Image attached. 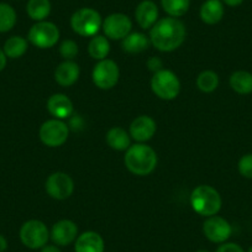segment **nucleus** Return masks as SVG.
Wrapping results in <instances>:
<instances>
[{
    "mask_svg": "<svg viewBox=\"0 0 252 252\" xmlns=\"http://www.w3.org/2000/svg\"><path fill=\"white\" fill-rule=\"evenodd\" d=\"M187 30L178 18H163L150 29V41L156 50L172 52L183 45Z\"/></svg>",
    "mask_w": 252,
    "mask_h": 252,
    "instance_id": "1",
    "label": "nucleus"
},
{
    "mask_svg": "<svg viewBox=\"0 0 252 252\" xmlns=\"http://www.w3.org/2000/svg\"><path fill=\"white\" fill-rule=\"evenodd\" d=\"M124 162L126 168L132 174L149 176L156 169L158 158L156 151L151 146L137 142L126 150Z\"/></svg>",
    "mask_w": 252,
    "mask_h": 252,
    "instance_id": "2",
    "label": "nucleus"
},
{
    "mask_svg": "<svg viewBox=\"0 0 252 252\" xmlns=\"http://www.w3.org/2000/svg\"><path fill=\"white\" fill-rule=\"evenodd\" d=\"M190 205L200 217L209 218L218 215L222 205V199L217 189L208 184H202L193 189L190 194Z\"/></svg>",
    "mask_w": 252,
    "mask_h": 252,
    "instance_id": "3",
    "label": "nucleus"
},
{
    "mask_svg": "<svg viewBox=\"0 0 252 252\" xmlns=\"http://www.w3.org/2000/svg\"><path fill=\"white\" fill-rule=\"evenodd\" d=\"M103 26L100 14L92 8H82L71 18V28L77 35L83 37H93Z\"/></svg>",
    "mask_w": 252,
    "mask_h": 252,
    "instance_id": "4",
    "label": "nucleus"
},
{
    "mask_svg": "<svg viewBox=\"0 0 252 252\" xmlns=\"http://www.w3.org/2000/svg\"><path fill=\"white\" fill-rule=\"evenodd\" d=\"M19 236L25 247L30 250H41L50 240V230L41 220L31 219L21 225Z\"/></svg>",
    "mask_w": 252,
    "mask_h": 252,
    "instance_id": "5",
    "label": "nucleus"
},
{
    "mask_svg": "<svg viewBox=\"0 0 252 252\" xmlns=\"http://www.w3.org/2000/svg\"><path fill=\"white\" fill-rule=\"evenodd\" d=\"M151 89L162 100H173L181 92V81L169 69H161L152 76Z\"/></svg>",
    "mask_w": 252,
    "mask_h": 252,
    "instance_id": "6",
    "label": "nucleus"
},
{
    "mask_svg": "<svg viewBox=\"0 0 252 252\" xmlns=\"http://www.w3.org/2000/svg\"><path fill=\"white\" fill-rule=\"evenodd\" d=\"M28 40L41 50L51 48L60 40V29L51 21H37L35 25L31 26Z\"/></svg>",
    "mask_w": 252,
    "mask_h": 252,
    "instance_id": "7",
    "label": "nucleus"
},
{
    "mask_svg": "<svg viewBox=\"0 0 252 252\" xmlns=\"http://www.w3.org/2000/svg\"><path fill=\"white\" fill-rule=\"evenodd\" d=\"M40 140L47 147H60L68 140L69 129L64 121L60 119H51L41 125Z\"/></svg>",
    "mask_w": 252,
    "mask_h": 252,
    "instance_id": "8",
    "label": "nucleus"
},
{
    "mask_svg": "<svg viewBox=\"0 0 252 252\" xmlns=\"http://www.w3.org/2000/svg\"><path fill=\"white\" fill-rule=\"evenodd\" d=\"M120 78V69L118 63L113 60H101L94 66L92 72L93 83L103 91H109L118 84Z\"/></svg>",
    "mask_w": 252,
    "mask_h": 252,
    "instance_id": "9",
    "label": "nucleus"
},
{
    "mask_svg": "<svg viewBox=\"0 0 252 252\" xmlns=\"http://www.w3.org/2000/svg\"><path fill=\"white\" fill-rule=\"evenodd\" d=\"M46 192L56 200L68 199L74 190V182L69 174L64 172H55L46 179Z\"/></svg>",
    "mask_w": 252,
    "mask_h": 252,
    "instance_id": "10",
    "label": "nucleus"
},
{
    "mask_svg": "<svg viewBox=\"0 0 252 252\" xmlns=\"http://www.w3.org/2000/svg\"><path fill=\"white\" fill-rule=\"evenodd\" d=\"M203 234L213 244H224L230 239L232 227L225 218L214 215L207 218L203 224Z\"/></svg>",
    "mask_w": 252,
    "mask_h": 252,
    "instance_id": "11",
    "label": "nucleus"
},
{
    "mask_svg": "<svg viewBox=\"0 0 252 252\" xmlns=\"http://www.w3.org/2000/svg\"><path fill=\"white\" fill-rule=\"evenodd\" d=\"M103 31L110 40H124L132 30V21L125 14L114 13L103 21Z\"/></svg>",
    "mask_w": 252,
    "mask_h": 252,
    "instance_id": "12",
    "label": "nucleus"
},
{
    "mask_svg": "<svg viewBox=\"0 0 252 252\" xmlns=\"http://www.w3.org/2000/svg\"><path fill=\"white\" fill-rule=\"evenodd\" d=\"M78 237V226L69 219H62L53 224L50 231V239L57 246H68Z\"/></svg>",
    "mask_w": 252,
    "mask_h": 252,
    "instance_id": "13",
    "label": "nucleus"
},
{
    "mask_svg": "<svg viewBox=\"0 0 252 252\" xmlns=\"http://www.w3.org/2000/svg\"><path fill=\"white\" fill-rule=\"evenodd\" d=\"M157 130V124L151 116L140 115L134 119L130 125L129 134L131 139L137 141L139 144H145L150 141L155 136Z\"/></svg>",
    "mask_w": 252,
    "mask_h": 252,
    "instance_id": "14",
    "label": "nucleus"
},
{
    "mask_svg": "<svg viewBox=\"0 0 252 252\" xmlns=\"http://www.w3.org/2000/svg\"><path fill=\"white\" fill-rule=\"evenodd\" d=\"M135 19L140 28L149 30L158 21V6L152 0H142L136 6Z\"/></svg>",
    "mask_w": 252,
    "mask_h": 252,
    "instance_id": "15",
    "label": "nucleus"
},
{
    "mask_svg": "<svg viewBox=\"0 0 252 252\" xmlns=\"http://www.w3.org/2000/svg\"><path fill=\"white\" fill-rule=\"evenodd\" d=\"M105 242L100 234L95 231H84L74 241V252H104Z\"/></svg>",
    "mask_w": 252,
    "mask_h": 252,
    "instance_id": "16",
    "label": "nucleus"
},
{
    "mask_svg": "<svg viewBox=\"0 0 252 252\" xmlns=\"http://www.w3.org/2000/svg\"><path fill=\"white\" fill-rule=\"evenodd\" d=\"M48 113L55 119H67L73 114V103L66 94H53L47 100Z\"/></svg>",
    "mask_w": 252,
    "mask_h": 252,
    "instance_id": "17",
    "label": "nucleus"
},
{
    "mask_svg": "<svg viewBox=\"0 0 252 252\" xmlns=\"http://www.w3.org/2000/svg\"><path fill=\"white\" fill-rule=\"evenodd\" d=\"M81 76V68L74 61H64L60 63L55 71V81L61 87H71Z\"/></svg>",
    "mask_w": 252,
    "mask_h": 252,
    "instance_id": "18",
    "label": "nucleus"
},
{
    "mask_svg": "<svg viewBox=\"0 0 252 252\" xmlns=\"http://www.w3.org/2000/svg\"><path fill=\"white\" fill-rule=\"evenodd\" d=\"M224 4L221 0H207L200 8V19L207 25H215L220 23L224 16Z\"/></svg>",
    "mask_w": 252,
    "mask_h": 252,
    "instance_id": "19",
    "label": "nucleus"
},
{
    "mask_svg": "<svg viewBox=\"0 0 252 252\" xmlns=\"http://www.w3.org/2000/svg\"><path fill=\"white\" fill-rule=\"evenodd\" d=\"M106 144L115 151H126L131 146V136L125 129L123 127H111L108 132H106Z\"/></svg>",
    "mask_w": 252,
    "mask_h": 252,
    "instance_id": "20",
    "label": "nucleus"
},
{
    "mask_svg": "<svg viewBox=\"0 0 252 252\" xmlns=\"http://www.w3.org/2000/svg\"><path fill=\"white\" fill-rule=\"evenodd\" d=\"M151 45L150 37L142 32H130L121 42L123 50L127 53H141Z\"/></svg>",
    "mask_w": 252,
    "mask_h": 252,
    "instance_id": "21",
    "label": "nucleus"
},
{
    "mask_svg": "<svg viewBox=\"0 0 252 252\" xmlns=\"http://www.w3.org/2000/svg\"><path fill=\"white\" fill-rule=\"evenodd\" d=\"M230 87L235 93L247 95L252 93V73L247 71H236L230 76Z\"/></svg>",
    "mask_w": 252,
    "mask_h": 252,
    "instance_id": "22",
    "label": "nucleus"
},
{
    "mask_svg": "<svg viewBox=\"0 0 252 252\" xmlns=\"http://www.w3.org/2000/svg\"><path fill=\"white\" fill-rule=\"evenodd\" d=\"M29 47V42L26 38L21 37V36H11L4 43L3 51L8 58H16L23 57L26 53Z\"/></svg>",
    "mask_w": 252,
    "mask_h": 252,
    "instance_id": "23",
    "label": "nucleus"
},
{
    "mask_svg": "<svg viewBox=\"0 0 252 252\" xmlns=\"http://www.w3.org/2000/svg\"><path fill=\"white\" fill-rule=\"evenodd\" d=\"M88 52L92 58L96 61L105 60L110 52V42L105 36L95 35L92 37L88 45Z\"/></svg>",
    "mask_w": 252,
    "mask_h": 252,
    "instance_id": "24",
    "label": "nucleus"
},
{
    "mask_svg": "<svg viewBox=\"0 0 252 252\" xmlns=\"http://www.w3.org/2000/svg\"><path fill=\"white\" fill-rule=\"evenodd\" d=\"M26 13L32 20L43 21L51 14L50 0H29Z\"/></svg>",
    "mask_w": 252,
    "mask_h": 252,
    "instance_id": "25",
    "label": "nucleus"
},
{
    "mask_svg": "<svg viewBox=\"0 0 252 252\" xmlns=\"http://www.w3.org/2000/svg\"><path fill=\"white\" fill-rule=\"evenodd\" d=\"M197 87L203 93H213L219 87V76L210 69L200 72L197 77Z\"/></svg>",
    "mask_w": 252,
    "mask_h": 252,
    "instance_id": "26",
    "label": "nucleus"
},
{
    "mask_svg": "<svg viewBox=\"0 0 252 252\" xmlns=\"http://www.w3.org/2000/svg\"><path fill=\"white\" fill-rule=\"evenodd\" d=\"M161 5L169 16L181 18L189 10L190 0H161Z\"/></svg>",
    "mask_w": 252,
    "mask_h": 252,
    "instance_id": "27",
    "label": "nucleus"
},
{
    "mask_svg": "<svg viewBox=\"0 0 252 252\" xmlns=\"http://www.w3.org/2000/svg\"><path fill=\"white\" fill-rule=\"evenodd\" d=\"M16 11L11 5L0 3V32H8L16 24Z\"/></svg>",
    "mask_w": 252,
    "mask_h": 252,
    "instance_id": "28",
    "label": "nucleus"
},
{
    "mask_svg": "<svg viewBox=\"0 0 252 252\" xmlns=\"http://www.w3.org/2000/svg\"><path fill=\"white\" fill-rule=\"evenodd\" d=\"M78 45L73 40H64L60 46V55L64 61H73L78 55Z\"/></svg>",
    "mask_w": 252,
    "mask_h": 252,
    "instance_id": "29",
    "label": "nucleus"
},
{
    "mask_svg": "<svg viewBox=\"0 0 252 252\" xmlns=\"http://www.w3.org/2000/svg\"><path fill=\"white\" fill-rule=\"evenodd\" d=\"M237 169L240 174L247 179H252V154H246L239 159Z\"/></svg>",
    "mask_w": 252,
    "mask_h": 252,
    "instance_id": "30",
    "label": "nucleus"
},
{
    "mask_svg": "<svg viewBox=\"0 0 252 252\" xmlns=\"http://www.w3.org/2000/svg\"><path fill=\"white\" fill-rule=\"evenodd\" d=\"M215 252H245V250L236 242H224L220 244Z\"/></svg>",
    "mask_w": 252,
    "mask_h": 252,
    "instance_id": "31",
    "label": "nucleus"
},
{
    "mask_svg": "<svg viewBox=\"0 0 252 252\" xmlns=\"http://www.w3.org/2000/svg\"><path fill=\"white\" fill-rule=\"evenodd\" d=\"M147 67H149L150 71L154 72V73H156V72L163 69L162 68V67H163V63H162L161 58L151 57L149 61H147Z\"/></svg>",
    "mask_w": 252,
    "mask_h": 252,
    "instance_id": "32",
    "label": "nucleus"
},
{
    "mask_svg": "<svg viewBox=\"0 0 252 252\" xmlns=\"http://www.w3.org/2000/svg\"><path fill=\"white\" fill-rule=\"evenodd\" d=\"M40 252H62L60 250V246H57V245H46V246H43L42 249H41Z\"/></svg>",
    "mask_w": 252,
    "mask_h": 252,
    "instance_id": "33",
    "label": "nucleus"
},
{
    "mask_svg": "<svg viewBox=\"0 0 252 252\" xmlns=\"http://www.w3.org/2000/svg\"><path fill=\"white\" fill-rule=\"evenodd\" d=\"M222 4L227 6H231V8H236V6H240L242 3H244V0H221Z\"/></svg>",
    "mask_w": 252,
    "mask_h": 252,
    "instance_id": "34",
    "label": "nucleus"
},
{
    "mask_svg": "<svg viewBox=\"0 0 252 252\" xmlns=\"http://www.w3.org/2000/svg\"><path fill=\"white\" fill-rule=\"evenodd\" d=\"M6 60H8V57H6L5 53H4L3 48H0V72L3 71L4 68H5Z\"/></svg>",
    "mask_w": 252,
    "mask_h": 252,
    "instance_id": "35",
    "label": "nucleus"
},
{
    "mask_svg": "<svg viewBox=\"0 0 252 252\" xmlns=\"http://www.w3.org/2000/svg\"><path fill=\"white\" fill-rule=\"evenodd\" d=\"M8 250V240L0 234V252H5Z\"/></svg>",
    "mask_w": 252,
    "mask_h": 252,
    "instance_id": "36",
    "label": "nucleus"
},
{
    "mask_svg": "<svg viewBox=\"0 0 252 252\" xmlns=\"http://www.w3.org/2000/svg\"><path fill=\"white\" fill-rule=\"evenodd\" d=\"M195 252H210V251H208V250H204V249H200V250H197Z\"/></svg>",
    "mask_w": 252,
    "mask_h": 252,
    "instance_id": "37",
    "label": "nucleus"
},
{
    "mask_svg": "<svg viewBox=\"0 0 252 252\" xmlns=\"http://www.w3.org/2000/svg\"><path fill=\"white\" fill-rule=\"evenodd\" d=\"M247 252H252V246H251V247H250V249H249V250H247Z\"/></svg>",
    "mask_w": 252,
    "mask_h": 252,
    "instance_id": "38",
    "label": "nucleus"
}]
</instances>
